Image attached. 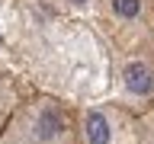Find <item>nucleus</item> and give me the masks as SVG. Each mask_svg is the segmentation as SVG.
Masks as SVG:
<instances>
[{
  "instance_id": "f257e3e1",
  "label": "nucleus",
  "mask_w": 154,
  "mask_h": 144,
  "mask_svg": "<svg viewBox=\"0 0 154 144\" xmlns=\"http://www.w3.org/2000/svg\"><path fill=\"white\" fill-rule=\"evenodd\" d=\"M80 106L48 93L23 96L0 131V144H77Z\"/></svg>"
},
{
  "instance_id": "f03ea898",
  "label": "nucleus",
  "mask_w": 154,
  "mask_h": 144,
  "mask_svg": "<svg viewBox=\"0 0 154 144\" xmlns=\"http://www.w3.org/2000/svg\"><path fill=\"white\" fill-rule=\"evenodd\" d=\"M93 13L116 55L154 58V0H96Z\"/></svg>"
},
{
  "instance_id": "7ed1b4c3",
  "label": "nucleus",
  "mask_w": 154,
  "mask_h": 144,
  "mask_svg": "<svg viewBox=\"0 0 154 144\" xmlns=\"http://www.w3.org/2000/svg\"><path fill=\"white\" fill-rule=\"evenodd\" d=\"M144 115L132 112L122 103L80 106L77 115V144H148Z\"/></svg>"
},
{
  "instance_id": "20e7f679",
  "label": "nucleus",
  "mask_w": 154,
  "mask_h": 144,
  "mask_svg": "<svg viewBox=\"0 0 154 144\" xmlns=\"http://www.w3.org/2000/svg\"><path fill=\"white\" fill-rule=\"evenodd\" d=\"M116 103L128 106L132 112L144 115L154 106V58H125L119 55L116 67Z\"/></svg>"
},
{
  "instance_id": "39448f33",
  "label": "nucleus",
  "mask_w": 154,
  "mask_h": 144,
  "mask_svg": "<svg viewBox=\"0 0 154 144\" xmlns=\"http://www.w3.org/2000/svg\"><path fill=\"white\" fill-rule=\"evenodd\" d=\"M23 103V96H19V86L16 80L7 74V70H0V131L7 128L10 115L16 112V106Z\"/></svg>"
},
{
  "instance_id": "423d86ee",
  "label": "nucleus",
  "mask_w": 154,
  "mask_h": 144,
  "mask_svg": "<svg viewBox=\"0 0 154 144\" xmlns=\"http://www.w3.org/2000/svg\"><path fill=\"white\" fill-rule=\"evenodd\" d=\"M48 7L61 10V13H87L96 7V0H45Z\"/></svg>"
}]
</instances>
